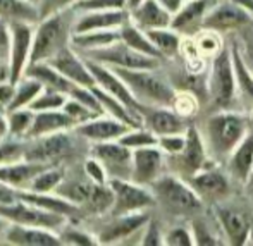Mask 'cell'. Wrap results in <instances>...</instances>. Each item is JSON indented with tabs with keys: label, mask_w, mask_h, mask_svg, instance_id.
Wrapping results in <instances>:
<instances>
[{
	"label": "cell",
	"mask_w": 253,
	"mask_h": 246,
	"mask_svg": "<svg viewBox=\"0 0 253 246\" xmlns=\"http://www.w3.org/2000/svg\"><path fill=\"white\" fill-rule=\"evenodd\" d=\"M74 14L76 12L71 7H67V9L57 10V12L42 17L35 30L30 64L48 62L62 48L69 47L73 26L76 21Z\"/></svg>",
	"instance_id": "cell-1"
},
{
	"label": "cell",
	"mask_w": 253,
	"mask_h": 246,
	"mask_svg": "<svg viewBox=\"0 0 253 246\" xmlns=\"http://www.w3.org/2000/svg\"><path fill=\"white\" fill-rule=\"evenodd\" d=\"M207 140L213 157L217 159H229L234 148L243 141L248 131V119L240 112L229 109L217 110L207 121Z\"/></svg>",
	"instance_id": "cell-2"
},
{
	"label": "cell",
	"mask_w": 253,
	"mask_h": 246,
	"mask_svg": "<svg viewBox=\"0 0 253 246\" xmlns=\"http://www.w3.org/2000/svg\"><path fill=\"white\" fill-rule=\"evenodd\" d=\"M110 69H114L123 78L124 83L129 86L131 93L141 105L172 107L177 95L176 90L166 80H162L155 73V69H124V67H110Z\"/></svg>",
	"instance_id": "cell-3"
},
{
	"label": "cell",
	"mask_w": 253,
	"mask_h": 246,
	"mask_svg": "<svg viewBox=\"0 0 253 246\" xmlns=\"http://www.w3.org/2000/svg\"><path fill=\"white\" fill-rule=\"evenodd\" d=\"M150 188L155 195L157 203H160L174 215H188V213L198 212L203 205V200L181 176L162 174L159 179L153 181Z\"/></svg>",
	"instance_id": "cell-4"
},
{
	"label": "cell",
	"mask_w": 253,
	"mask_h": 246,
	"mask_svg": "<svg viewBox=\"0 0 253 246\" xmlns=\"http://www.w3.org/2000/svg\"><path fill=\"white\" fill-rule=\"evenodd\" d=\"M207 78H209V102L212 105V109H229L238 93L231 48L222 47L212 57L210 71Z\"/></svg>",
	"instance_id": "cell-5"
},
{
	"label": "cell",
	"mask_w": 253,
	"mask_h": 246,
	"mask_svg": "<svg viewBox=\"0 0 253 246\" xmlns=\"http://www.w3.org/2000/svg\"><path fill=\"white\" fill-rule=\"evenodd\" d=\"M109 186L114 193V203L110 208V215H126V213L141 212L157 203L153 191L143 184H138L131 179L110 177Z\"/></svg>",
	"instance_id": "cell-6"
},
{
	"label": "cell",
	"mask_w": 253,
	"mask_h": 246,
	"mask_svg": "<svg viewBox=\"0 0 253 246\" xmlns=\"http://www.w3.org/2000/svg\"><path fill=\"white\" fill-rule=\"evenodd\" d=\"M81 57L110 67H124V69H157L160 66V59L145 55V53L131 48L123 40H117L116 43L105 48L81 53Z\"/></svg>",
	"instance_id": "cell-7"
},
{
	"label": "cell",
	"mask_w": 253,
	"mask_h": 246,
	"mask_svg": "<svg viewBox=\"0 0 253 246\" xmlns=\"http://www.w3.org/2000/svg\"><path fill=\"white\" fill-rule=\"evenodd\" d=\"M0 215L9 222L24 224V226L43 227V229H59L67 222V217L48 212L40 206H35L23 200H17L12 205H0Z\"/></svg>",
	"instance_id": "cell-8"
},
{
	"label": "cell",
	"mask_w": 253,
	"mask_h": 246,
	"mask_svg": "<svg viewBox=\"0 0 253 246\" xmlns=\"http://www.w3.org/2000/svg\"><path fill=\"white\" fill-rule=\"evenodd\" d=\"M253 23V14L245 7L236 5L229 0H217L203 19V30L215 33H229Z\"/></svg>",
	"instance_id": "cell-9"
},
{
	"label": "cell",
	"mask_w": 253,
	"mask_h": 246,
	"mask_svg": "<svg viewBox=\"0 0 253 246\" xmlns=\"http://www.w3.org/2000/svg\"><path fill=\"white\" fill-rule=\"evenodd\" d=\"M172 165L176 172L183 179L195 176L205 167H209V157H207V147L202 134L195 126H190L186 131V145L176 155H170Z\"/></svg>",
	"instance_id": "cell-10"
},
{
	"label": "cell",
	"mask_w": 253,
	"mask_h": 246,
	"mask_svg": "<svg viewBox=\"0 0 253 246\" xmlns=\"http://www.w3.org/2000/svg\"><path fill=\"white\" fill-rule=\"evenodd\" d=\"M35 30L31 23H10V81L17 83L26 74L33 48Z\"/></svg>",
	"instance_id": "cell-11"
},
{
	"label": "cell",
	"mask_w": 253,
	"mask_h": 246,
	"mask_svg": "<svg viewBox=\"0 0 253 246\" xmlns=\"http://www.w3.org/2000/svg\"><path fill=\"white\" fill-rule=\"evenodd\" d=\"M91 155L102 162L107 174L110 177H121V179H131L133 172V150L123 145L119 140L116 141H102L95 143L91 148Z\"/></svg>",
	"instance_id": "cell-12"
},
{
	"label": "cell",
	"mask_w": 253,
	"mask_h": 246,
	"mask_svg": "<svg viewBox=\"0 0 253 246\" xmlns=\"http://www.w3.org/2000/svg\"><path fill=\"white\" fill-rule=\"evenodd\" d=\"M73 150V140L66 131L33 138L26 147V160L47 165L48 162L66 157Z\"/></svg>",
	"instance_id": "cell-13"
},
{
	"label": "cell",
	"mask_w": 253,
	"mask_h": 246,
	"mask_svg": "<svg viewBox=\"0 0 253 246\" xmlns=\"http://www.w3.org/2000/svg\"><path fill=\"white\" fill-rule=\"evenodd\" d=\"M141 117L143 126L148 127L157 136H167V134H184L190 127L186 117L177 114L172 107H141Z\"/></svg>",
	"instance_id": "cell-14"
},
{
	"label": "cell",
	"mask_w": 253,
	"mask_h": 246,
	"mask_svg": "<svg viewBox=\"0 0 253 246\" xmlns=\"http://www.w3.org/2000/svg\"><path fill=\"white\" fill-rule=\"evenodd\" d=\"M86 62H88V67H90L91 74H93L97 86H100L102 90H105L107 93H110L117 100H121L124 105H127L131 110H134V112L141 116V107L143 105L134 98V95L131 93L129 86L124 83V80L116 73V71L110 69L109 66L100 64V62H93V60H88V59H86Z\"/></svg>",
	"instance_id": "cell-15"
},
{
	"label": "cell",
	"mask_w": 253,
	"mask_h": 246,
	"mask_svg": "<svg viewBox=\"0 0 253 246\" xmlns=\"http://www.w3.org/2000/svg\"><path fill=\"white\" fill-rule=\"evenodd\" d=\"M48 62L59 71L62 76H66L71 83L80 84V86H95V78L88 67L86 59L81 57L80 52H76L73 47H66L60 50L57 55H53Z\"/></svg>",
	"instance_id": "cell-16"
},
{
	"label": "cell",
	"mask_w": 253,
	"mask_h": 246,
	"mask_svg": "<svg viewBox=\"0 0 253 246\" xmlns=\"http://www.w3.org/2000/svg\"><path fill=\"white\" fill-rule=\"evenodd\" d=\"M164 152L159 145L133 150V172L131 181L143 186H150L155 179L162 176Z\"/></svg>",
	"instance_id": "cell-17"
},
{
	"label": "cell",
	"mask_w": 253,
	"mask_h": 246,
	"mask_svg": "<svg viewBox=\"0 0 253 246\" xmlns=\"http://www.w3.org/2000/svg\"><path fill=\"white\" fill-rule=\"evenodd\" d=\"M2 238L7 245L16 246H59L64 245L59 234H55L52 229L43 227L24 226V224L9 222L3 229Z\"/></svg>",
	"instance_id": "cell-18"
},
{
	"label": "cell",
	"mask_w": 253,
	"mask_h": 246,
	"mask_svg": "<svg viewBox=\"0 0 253 246\" xmlns=\"http://www.w3.org/2000/svg\"><path fill=\"white\" fill-rule=\"evenodd\" d=\"M186 181L203 202H212L213 205L229 195V181L226 174L215 167H205L198 174L188 177Z\"/></svg>",
	"instance_id": "cell-19"
},
{
	"label": "cell",
	"mask_w": 253,
	"mask_h": 246,
	"mask_svg": "<svg viewBox=\"0 0 253 246\" xmlns=\"http://www.w3.org/2000/svg\"><path fill=\"white\" fill-rule=\"evenodd\" d=\"M103 116L105 114L76 126V133L81 138H84V140H90L93 143H102V141L119 140L123 134H126L131 129L129 124L123 123V121L116 119L112 116L109 117H103Z\"/></svg>",
	"instance_id": "cell-20"
},
{
	"label": "cell",
	"mask_w": 253,
	"mask_h": 246,
	"mask_svg": "<svg viewBox=\"0 0 253 246\" xmlns=\"http://www.w3.org/2000/svg\"><path fill=\"white\" fill-rule=\"evenodd\" d=\"M150 222V215L145 210L141 212L126 213V215H117L110 224H107L98 234V243L100 245H112L117 241H123L131 238L134 233L145 229V226Z\"/></svg>",
	"instance_id": "cell-21"
},
{
	"label": "cell",
	"mask_w": 253,
	"mask_h": 246,
	"mask_svg": "<svg viewBox=\"0 0 253 246\" xmlns=\"http://www.w3.org/2000/svg\"><path fill=\"white\" fill-rule=\"evenodd\" d=\"M217 0H184L183 7L172 16L170 28L181 35H195L203 30V19Z\"/></svg>",
	"instance_id": "cell-22"
},
{
	"label": "cell",
	"mask_w": 253,
	"mask_h": 246,
	"mask_svg": "<svg viewBox=\"0 0 253 246\" xmlns=\"http://www.w3.org/2000/svg\"><path fill=\"white\" fill-rule=\"evenodd\" d=\"M215 215L219 224L222 226L229 245L243 246L250 241L252 233V220L240 210H234L231 206H222L215 203Z\"/></svg>",
	"instance_id": "cell-23"
},
{
	"label": "cell",
	"mask_w": 253,
	"mask_h": 246,
	"mask_svg": "<svg viewBox=\"0 0 253 246\" xmlns=\"http://www.w3.org/2000/svg\"><path fill=\"white\" fill-rule=\"evenodd\" d=\"M129 21V10H93V12L78 14L74 21L73 33H84L95 30H116Z\"/></svg>",
	"instance_id": "cell-24"
},
{
	"label": "cell",
	"mask_w": 253,
	"mask_h": 246,
	"mask_svg": "<svg viewBox=\"0 0 253 246\" xmlns=\"http://www.w3.org/2000/svg\"><path fill=\"white\" fill-rule=\"evenodd\" d=\"M17 197L23 202L31 203L35 206H40V208L48 210V212L59 213V215H64L67 219L69 217H76L81 212V206L74 205L73 202L60 197L55 191L53 193H37V191L31 190H17Z\"/></svg>",
	"instance_id": "cell-25"
},
{
	"label": "cell",
	"mask_w": 253,
	"mask_h": 246,
	"mask_svg": "<svg viewBox=\"0 0 253 246\" xmlns=\"http://www.w3.org/2000/svg\"><path fill=\"white\" fill-rule=\"evenodd\" d=\"M129 19L143 31L169 28L172 23V14L164 9L157 0H145L136 9L129 10Z\"/></svg>",
	"instance_id": "cell-26"
},
{
	"label": "cell",
	"mask_w": 253,
	"mask_h": 246,
	"mask_svg": "<svg viewBox=\"0 0 253 246\" xmlns=\"http://www.w3.org/2000/svg\"><path fill=\"white\" fill-rule=\"evenodd\" d=\"M45 167L47 165H43V164L31 162L26 159L19 160V162L5 164V165H0V181L16 188V190H28L33 177L38 172H42Z\"/></svg>",
	"instance_id": "cell-27"
},
{
	"label": "cell",
	"mask_w": 253,
	"mask_h": 246,
	"mask_svg": "<svg viewBox=\"0 0 253 246\" xmlns=\"http://www.w3.org/2000/svg\"><path fill=\"white\" fill-rule=\"evenodd\" d=\"M73 127H76V124H74V121L62 109L35 112V121L30 129V134H28V140L45 136V134L59 133V131L73 129Z\"/></svg>",
	"instance_id": "cell-28"
},
{
	"label": "cell",
	"mask_w": 253,
	"mask_h": 246,
	"mask_svg": "<svg viewBox=\"0 0 253 246\" xmlns=\"http://www.w3.org/2000/svg\"><path fill=\"white\" fill-rule=\"evenodd\" d=\"M117 40H121V28H116V30L84 31V33H73L71 47L80 53H86L109 47V45L116 43Z\"/></svg>",
	"instance_id": "cell-29"
},
{
	"label": "cell",
	"mask_w": 253,
	"mask_h": 246,
	"mask_svg": "<svg viewBox=\"0 0 253 246\" xmlns=\"http://www.w3.org/2000/svg\"><path fill=\"white\" fill-rule=\"evenodd\" d=\"M0 19L7 23L38 24L42 19L40 7L31 0H0Z\"/></svg>",
	"instance_id": "cell-30"
},
{
	"label": "cell",
	"mask_w": 253,
	"mask_h": 246,
	"mask_svg": "<svg viewBox=\"0 0 253 246\" xmlns=\"http://www.w3.org/2000/svg\"><path fill=\"white\" fill-rule=\"evenodd\" d=\"M253 167V133H248L227 159V170L241 184H245Z\"/></svg>",
	"instance_id": "cell-31"
},
{
	"label": "cell",
	"mask_w": 253,
	"mask_h": 246,
	"mask_svg": "<svg viewBox=\"0 0 253 246\" xmlns=\"http://www.w3.org/2000/svg\"><path fill=\"white\" fill-rule=\"evenodd\" d=\"M24 76H33L43 84L48 90H55V91H62V93L69 95L71 88L74 86V83H71L66 76L59 73L50 62H37V64H30L26 69Z\"/></svg>",
	"instance_id": "cell-32"
},
{
	"label": "cell",
	"mask_w": 253,
	"mask_h": 246,
	"mask_svg": "<svg viewBox=\"0 0 253 246\" xmlns=\"http://www.w3.org/2000/svg\"><path fill=\"white\" fill-rule=\"evenodd\" d=\"M121 40L126 45H129L131 48L138 50V52L145 53V55L157 57V59L162 60V53L159 52V48L152 43V40L148 38L147 31H143L141 28H138L133 21H127L121 26Z\"/></svg>",
	"instance_id": "cell-33"
},
{
	"label": "cell",
	"mask_w": 253,
	"mask_h": 246,
	"mask_svg": "<svg viewBox=\"0 0 253 246\" xmlns=\"http://www.w3.org/2000/svg\"><path fill=\"white\" fill-rule=\"evenodd\" d=\"M148 38L152 40V43L159 48V52L162 53L164 59L169 57H176L183 48V35L177 33L174 28H157V30H148L147 31Z\"/></svg>",
	"instance_id": "cell-34"
},
{
	"label": "cell",
	"mask_w": 253,
	"mask_h": 246,
	"mask_svg": "<svg viewBox=\"0 0 253 246\" xmlns=\"http://www.w3.org/2000/svg\"><path fill=\"white\" fill-rule=\"evenodd\" d=\"M231 55H233L234 74H236L238 93L253 107V74H252V71L248 69L247 64H245L238 43H233V47H231Z\"/></svg>",
	"instance_id": "cell-35"
},
{
	"label": "cell",
	"mask_w": 253,
	"mask_h": 246,
	"mask_svg": "<svg viewBox=\"0 0 253 246\" xmlns=\"http://www.w3.org/2000/svg\"><path fill=\"white\" fill-rule=\"evenodd\" d=\"M43 84L33 76H23L19 81L16 83V93L14 98L10 102L9 109L7 110H14V109H23V107H30L33 103V100L43 91Z\"/></svg>",
	"instance_id": "cell-36"
},
{
	"label": "cell",
	"mask_w": 253,
	"mask_h": 246,
	"mask_svg": "<svg viewBox=\"0 0 253 246\" xmlns=\"http://www.w3.org/2000/svg\"><path fill=\"white\" fill-rule=\"evenodd\" d=\"M7 121H9V136L28 140V134L35 121V110H31L30 107L7 110Z\"/></svg>",
	"instance_id": "cell-37"
},
{
	"label": "cell",
	"mask_w": 253,
	"mask_h": 246,
	"mask_svg": "<svg viewBox=\"0 0 253 246\" xmlns=\"http://www.w3.org/2000/svg\"><path fill=\"white\" fill-rule=\"evenodd\" d=\"M64 181V172L59 169H52V167H45L42 172H38L33 177L30 188L28 190L37 191V193H53L60 183Z\"/></svg>",
	"instance_id": "cell-38"
},
{
	"label": "cell",
	"mask_w": 253,
	"mask_h": 246,
	"mask_svg": "<svg viewBox=\"0 0 253 246\" xmlns=\"http://www.w3.org/2000/svg\"><path fill=\"white\" fill-rule=\"evenodd\" d=\"M26 147L28 143L24 141V138L7 136L5 140H2L0 141V165L24 160L26 159Z\"/></svg>",
	"instance_id": "cell-39"
},
{
	"label": "cell",
	"mask_w": 253,
	"mask_h": 246,
	"mask_svg": "<svg viewBox=\"0 0 253 246\" xmlns=\"http://www.w3.org/2000/svg\"><path fill=\"white\" fill-rule=\"evenodd\" d=\"M119 141L123 145H126L127 148L136 150L143 147H153V145H159V136L155 133H152L148 127L140 126V127H131L126 134L119 138Z\"/></svg>",
	"instance_id": "cell-40"
},
{
	"label": "cell",
	"mask_w": 253,
	"mask_h": 246,
	"mask_svg": "<svg viewBox=\"0 0 253 246\" xmlns=\"http://www.w3.org/2000/svg\"><path fill=\"white\" fill-rule=\"evenodd\" d=\"M67 98H69V95L67 93L43 88V91H42V93L33 100V103L30 105V109L35 110V112H43V110H59L66 105Z\"/></svg>",
	"instance_id": "cell-41"
},
{
	"label": "cell",
	"mask_w": 253,
	"mask_h": 246,
	"mask_svg": "<svg viewBox=\"0 0 253 246\" xmlns=\"http://www.w3.org/2000/svg\"><path fill=\"white\" fill-rule=\"evenodd\" d=\"M71 9L76 14L93 12V10H116L127 9V2L126 0H76Z\"/></svg>",
	"instance_id": "cell-42"
},
{
	"label": "cell",
	"mask_w": 253,
	"mask_h": 246,
	"mask_svg": "<svg viewBox=\"0 0 253 246\" xmlns=\"http://www.w3.org/2000/svg\"><path fill=\"white\" fill-rule=\"evenodd\" d=\"M193 41H195V47H197L200 55L213 57L220 48H222L219 33L210 31V30H200L197 33V37H195Z\"/></svg>",
	"instance_id": "cell-43"
},
{
	"label": "cell",
	"mask_w": 253,
	"mask_h": 246,
	"mask_svg": "<svg viewBox=\"0 0 253 246\" xmlns=\"http://www.w3.org/2000/svg\"><path fill=\"white\" fill-rule=\"evenodd\" d=\"M62 110L74 121L76 126H80V124H83V123H86V121H91V119H95V117L100 116V114H97L95 110H91L90 107L81 103L80 100L71 98V97L67 98V102H66V105L62 107Z\"/></svg>",
	"instance_id": "cell-44"
},
{
	"label": "cell",
	"mask_w": 253,
	"mask_h": 246,
	"mask_svg": "<svg viewBox=\"0 0 253 246\" xmlns=\"http://www.w3.org/2000/svg\"><path fill=\"white\" fill-rule=\"evenodd\" d=\"M164 245L169 246H193L195 243V236L191 234L190 229L186 227H174L169 233L164 236Z\"/></svg>",
	"instance_id": "cell-45"
},
{
	"label": "cell",
	"mask_w": 253,
	"mask_h": 246,
	"mask_svg": "<svg viewBox=\"0 0 253 246\" xmlns=\"http://www.w3.org/2000/svg\"><path fill=\"white\" fill-rule=\"evenodd\" d=\"M60 240H62L64 245H78V246L100 245L98 243V238H93L91 234L83 233V231H78V229H67L66 233L60 234Z\"/></svg>",
	"instance_id": "cell-46"
},
{
	"label": "cell",
	"mask_w": 253,
	"mask_h": 246,
	"mask_svg": "<svg viewBox=\"0 0 253 246\" xmlns=\"http://www.w3.org/2000/svg\"><path fill=\"white\" fill-rule=\"evenodd\" d=\"M84 172H86V177L91 179L97 184H107L109 183V174H107L105 167L102 165V162L95 157L88 159L84 162Z\"/></svg>",
	"instance_id": "cell-47"
},
{
	"label": "cell",
	"mask_w": 253,
	"mask_h": 246,
	"mask_svg": "<svg viewBox=\"0 0 253 246\" xmlns=\"http://www.w3.org/2000/svg\"><path fill=\"white\" fill-rule=\"evenodd\" d=\"M172 109L176 110L177 114H181V116L190 117L191 114L198 109V98L195 97L193 93H190V91H186V93H183V95H176Z\"/></svg>",
	"instance_id": "cell-48"
},
{
	"label": "cell",
	"mask_w": 253,
	"mask_h": 246,
	"mask_svg": "<svg viewBox=\"0 0 253 246\" xmlns=\"http://www.w3.org/2000/svg\"><path fill=\"white\" fill-rule=\"evenodd\" d=\"M186 145V133L184 134H167V136L159 138V147L162 148L164 153L169 155H176Z\"/></svg>",
	"instance_id": "cell-49"
},
{
	"label": "cell",
	"mask_w": 253,
	"mask_h": 246,
	"mask_svg": "<svg viewBox=\"0 0 253 246\" xmlns=\"http://www.w3.org/2000/svg\"><path fill=\"white\" fill-rule=\"evenodd\" d=\"M164 236L160 234L159 231V224L153 222L150 219V222L145 226V234L141 238V245L145 246H159V245H164Z\"/></svg>",
	"instance_id": "cell-50"
},
{
	"label": "cell",
	"mask_w": 253,
	"mask_h": 246,
	"mask_svg": "<svg viewBox=\"0 0 253 246\" xmlns=\"http://www.w3.org/2000/svg\"><path fill=\"white\" fill-rule=\"evenodd\" d=\"M76 0H40L38 2V7H40V16L45 17L52 12H57V10H62L71 7Z\"/></svg>",
	"instance_id": "cell-51"
},
{
	"label": "cell",
	"mask_w": 253,
	"mask_h": 246,
	"mask_svg": "<svg viewBox=\"0 0 253 246\" xmlns=\"http://www.w3.org/2000/svg\"><path fill=\"white\" fill-rule=\"evenodd\" d=\"M193 236L197 245H222L220 241H217V238H213L212 234L207 231V226L198 220L193 222Z\"/></svg>",
	"instance_id": "cell-52"
},
{
	"label": "cell",
	"mask_w": 253,
	"mask_h": 246,
	"mask_svg": "<svg viewBox=\"0 0 253 246\" xmlns=\"http://www.w3.org/2000/svg\"><path fill=\"white\" fill-rule=\"evenodd\" d=\"M10 53V24L0 19V59L9 60Z\"/></svg>",
	"instance_id": "cell-53"
},
{
	"label": "cell",
	"mask_w": 253,
	"mask_h": 246,
	"mask_svg": "<svg viewBox=\"0 0 253 246\" xmlns=\"http://www.w3.org/2000/svg\"><path fill=\"white\" fill-rule=\"evenodd\" d=\"M14 93H16V83H12V81L0 83V105L3 109H9L10 102L14 98Z\"/></svg>",
	"instance_id": "cell-54"
},
{
	"label": "cell",
	"mask_w": 253,
	"mask_h": 246,
	"mask_svg": "<svg viewBox=\"0 0 253 246\" xmlns=\"http://www.w3.org/2000/svg\"><path fill=\"white\" fill-rule=\"evenodd\" d=\"M19 197H17V190L9 184L0 181V205H12L16 203Z\"/></svg>",
	"instance_id": "cell-55"
},
{
	"label": "cell",
	"mask_w": 253,
	"mask_h": 246,
	"mask_svg": "<svg viewBox=\"0 0 253 246\" xmlns=\"http://www.w3.org/2000/svg\"><path fill=\"white\" fill-rule=\"evenodd\" d=\"M240 52H241V57H243L245 64H247L248 69H250L252 74H253V35H250V37H245Z\"/></svg>",
	"instance_id": "cell-56"
},
{
	"label": "cell",
	"mask_w": 253,
	"mask_h": 246,
	"mask_svg": "<svg viewBox=\"0 0 253 246\" xmlns=\"http://www.w3.org/2000/svg\"><path fill=\"white\" fill-rule=\"evenodd\" d=\"M9 136V121H7V109L0 105V141Z\"/></svg>",
	"instance_id": "cell-57"
},
{
	"label": "cell",
	"mask_w": 253,
	"mask_h": 246,
	"mask_svg": "<svg viewBox=\"0 0 253 246\" xmlns=\"http://www.w3.org/2000/svg\"><path fill=\"white\" fill-rule=\"evenodd\" d=\"M157 2H159L160 5L164 7V9H167L174 16V14H176L177 10H179L181 7H183L184 0H157Z\"/></svg>",
	"instance_id": "cell-58"
},
{
	"label": "cell",
	"mask_w": 253,
	"mask_h": 246,
	"mask_svg": "<svg viewBox=\"0 0 253 246\" xmlns=\"http://www.w3.org/2000/svg\"><path fill=\"white\" fill-rule=\"evenodd\" d=\"M10 81V64L7 59H0V83Z\"/></svg>",
	"instance_id": "cell-59"
},
{
	"label": "cell",
	"mask_w": 253,
	"mask_h": 246,
	"mask_svg": "<svg viewBox=\"0 0 253 246\" xmlns=\"http://www.w3.org/2000/svg\"><path fill=\"white\" fill-rule=\"evenodd\" d=\"M243 186H245V191H247V197L253 202V167H252L250 174H248V177H247V181H245Z\"/></svg>",
	"instance_id": "cell-60"
},
{
	"label": "cell",
	"mask_w": 253,
	"mask_h": 246,
	"mask_svg": "<svg viewBox=\"0 0 253 246\" xmlns=\"http://www.w3.org/2000/svg\"><path fill=\"white\" fill-rule=\"evenodd\" d=\"M229 2L236 3V5L245 7V9H247V10H250V12L253 14V0H229Z\"/></svg>",
	"instance_id": "cell-61"
},
{
	"label": "cell",
	"mask_w": 253,
	"mask_h": 246,
	"mask_svg": "<svg viewBox=\"0 0 253 246\" xmlns=\"http://www.w3.org/2000/svg\"><path fill=\"white\" fill-rule=\"evenodd\" d=\"M126 2H127V10H133V9H136L141 2H145V0H126Z\"/></svg>",
	"instance_id": "cell-62"
},
{
	"label": "cell",
	"mask_w": 253,
	"mask_h": 246,
	"mask_svg": "<svg viewBox=\"0 0 253 246\" xmlns=\"http://www.w3.org/2000/svg\"><path fill=\"white\" fill-rule=\"evenodd\" d=\"M248 243H252L253 245V227H252V233H250V241Z\"/></svg>",
	"instance_id": "cell-63"
},
{
	"label": "cell",
	"mask_w": 253,
	"mask_h": 246,
	"mask_svg": "<svg viewBox=\"0 0 253 246\" xmlns=\"http://www.w3.org/2000/svg\"><path fill=\"white\" fill-rule=\"evenodd\" d=\"M31 2H35V3H38V2H40V0H31Z\"/></svg>",
	"instance_id": "cell-64"
}]
</instances>
